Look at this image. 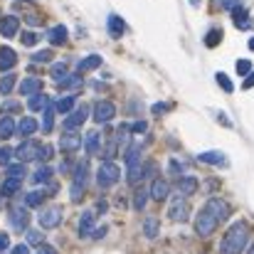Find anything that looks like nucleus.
Returning a JSON list of instances; mask_svg holds the SVG:
<instances>
[{
    "label": "nucleus",
    "instance_id": "nucleus-1",
    "mask_svg": "<svg viewBox=\"0 0 254 254\" xmlns=\"http://www.w3.org/2000/svg\"><path fill=\"white\" fill-rule=\"evenodd\" d=\"M247 245H250V227H247V222H235L225 232V237L220 242V254H242Z\"/></svg>",
    "mask_w": 254,
    "mask_h": 254
},
{
    "label": "nucleus",
    "instance_id": "nucleus-2",
    "mask_svg": "<svg viewBox=\"0 0 254 254\" xmlns=\"http://www.w3.org/2000/svg\"><path fill=\"white\" fill-rule=\"evenodd\" d=\"M86 180H89V163L82 161V163H77V168H74L72 188H69L72 202H79V200H82V195H84V190H86Z\"/></svg>",
    "mask_w": 254,
    "mask_h": 254
},
{
    "label": "nucleus",
    "instance_id": "nucleus-3",
    "mask_svg": "<svg viewBox=\"0 0 254 254\" xmlns=\"http://www.w3.org/2000/svg\"><path fill=\"white\" fill-rule=\"evenodd\" d=\"M119 178H121V170L119 166L114 163V161H104L99 170H96V183H99V188H114L116 183H119Z\"/></svg>",
    "mask_w": 254,
    "mask_h": 254
},
{
    "label": "nucleus",
    "instance_id": "nucleus-4",
    "mask_svg": "<svg viewBox=\"0 0 254 254\" xmlns=\"http://www.w3.org/2000/svg\"><path fill=\"white\" fill-rule=\"evenodd\" d=\"M217 225H220V220H217L207 207H202V210L197 212V217H195V232H197L200 237H210V235L217 230Z\"/></svg>",
    "mask_w": 254,
    "mask_h": 254
},
{
    "label": "nucleus",
    "instance_id": "nucleus-5",
    "mask_svg": "<svg viewBox=\"0 0 254 254\" xmlns=\"http://www.w3.org/2000/svg\"><path fill=\"white\" fill-rule=\"evenodd\" d=\"M40 151H42V143H37V141H22L15 148V158H17V163L40 161Z\"/></svg>",
    "mask_w": 254,
    "mask_h": 254
},
{
    "label": "nucleus",
    "instance_id": "nucleus-6",
    "mask_svg": "<svg viewBox=\"0 0 254 254\" xmlns=\"http://www.w3.org/2000/svg\"><path fill=\"white\" fill-rule=\"evenodd\" d=\"M7 220H10L12 230H17V232H27V230H30V227H27V225H30V215H27V207H22V205H12Z\"/></svg>",
    "mask_w": 254,
    "mask_h": 254
},
{
    "label": "nucleus",
    "instance_id": "nucleus-7",
    "mask_svg": "<svg viewBox=\"0 0 254 254\" xmlns=\"http://www.w3.org/2000/svg\"><path fill=\"white\" fill-rule=\"evenodd\" d=\"M37 222H40L42 230H55V227H60V222H62V207L52 205V207L42 210L40 217H37Z\"/></svg>",
    "mask_w": 254,
    "mask_h": 254
},
{
    "label": "nucleus",
    "instance_id": "nucleus-8",
    "mask_svg": "<svg viewBox=\"0 0 254 254\" xmlns=\"http://www.w3.org/2000/svg\"><path fill=\"white\" fill-rule=\"evenodd\" d=\"M188 215H190V207H188L185 197H183V195L173 197V202H170V207H168V217L170 220H173V222H185V220H188Z\"/></svg>",
    "mask_w": 254,
    "mask_h": 254
},
{
    "label": "nucleus",
    "instance_id": "nucleus-9",
    "mask_svg": "<svg viewBox=\"0 0 254 254\" xmlns=\"http://www.w3.org/2000/svg\"><path fill=\"white\" fill-rule=\"evenodd\" d=\"M91 114H94V121H96V124H109V121L116 116V106L104 99V101H96V104H94V111H91Z\"/></svg>",
    "mask_w": 254,
    "mask_h": 254
},
{
    "label": "nucleus",
    "instance_id": "nucleus-10",
    "mask_svg": "<svg viewBox=\"0 0 254 254\" xmlns=\"http://www.w3.org/2000/svg\"><path fill=\"white\" fill-rule=\"evenodd\" d=\"M86 116H89V106H77L72 114H67V119H64V131H77L82 124L86 121Z\"/></svg>",
    "mask_w": 254,
    "mask_h": 254
},
{
    "label": "nucleus",
    "instance_id": "nucleus-11",
    "mask_svg": "<svg viewBox=\"0 0 254 254\" xmlns=\"http://www.w3.org/2000/svg\"><path fill=\"white\" fill-rule=\"evenodd\" d=\"M205 207H207L220 222H225V220L230 217V205H227L222 197H210V200L205 202Z\"/></svg>",
    "mask_w": 254,
    "mask_h": 254
},
{
    "label": "nucleus",
    "instance_id": "nucleus-12",
    "mask_svg": "<svg viewBox=\"0 0 254 254\" xmlns=\"http://www.w3.org/2000/svg\"><path fill=\"white\" fill-rule=\"evenodd\" d=\"M82 143H84V141H82V136H77L74 131H64V133H62V138H60V148H62L64 153H74Z\"/></svg>",
    "mask_w": 254,
    "mask_h": 254
},
{
    "label": "nucleus",
    "instance_id": "nucleus-13",
    "mask_svg": "<svg viewBox=\"0 0 254 254\" xmlns=\"http://www.w3.org/2000/svg\"><path fill=\"white\" fill-rule=\"evenodd\" d=\"M168 192H170V183L168 180H163V178H156L153 183H151V190H148V195L153 197V200H166L168 197Z\"/></svg>",
    "mask_w": 254,
    "mask_h": 254
},
{
    "label": "nucleus",
    "instance_id": "nucleus-14",
    "mask_svg": "<svg viewBox=\"0 0 254 254\" xmlns=\"http://www.w3.org/2000/svg\"><path fill=\"white\" fill-rule=\"evenodd\" d=\"M197 161L205 166H227V156L222 151H205L197 156Z\"/></svg>",
    "mask_w": 254,
    "mask_h": 254
},
{
    "label": "nucleus",
    "instance_id": "nucleus-15",
    "mask_svg": "<svg viewBox=\"0 0 254 254\" xmlns=\"http://www.w3.org/2000/svg\"><path fill=\"white\" fill-rule=\"evenodd\" d=\"M17 64V55L10 47H0V72H12V67Z\"/></svg>",
    "mask_w": 254,
    "mask_h": 254
},
{
    "label": "nucleus",
    "instance_id": "nucleus-16",
    "mask_svg": "<svg viewBox=\"0 0 254 254\" xmlns=\"http://www.w3.org/2000/svg\"><path fill=\"white\" fill-rule=\"evenodd\" d=\"M17 25H20V20H17L15 15L0 17V35H2V37H15V35H17Z\"/></svg>",
    "mask_w": 254,
    "mask_h": 254
},
{
    "label": "nucleus",
    "instance_id": "nucleus-17",
    "mask_svg": "<svg viewBox=\"0 0 254 254\" xmlns=\"http://www.w3.org/2000/svg\"><path fill=\"white\" fill-rule=\"evenodd\" d=\"M84 151L89 156L101 153V133H99V131H89L84 136Z\"/></svg>",
    "mask_w": 254,
    "mask_h": 254
},
{
    "label": "nucleus",
    "instance_id": "nucleus-18",
    "mask_svg": "<svg viewBox=\"0 0 254 254\" xmlns=\"http://www.w3.org/2000/svg\"><path fill=\"white\" fill-rule=\"evenodd\" d=\"M42 91V79H37V77H27V79H22V84H20V94L22 96H35V94H40Z\"/></svg>",
    "mask_w": 254,
    "mask_h": 254
},
{
    "label": "nucleus",
    "instance_id": "nucleus-19",
    "mask_svg": "<svg viewBox=\"0 0 254 254\" xmlns=\"http://www.w3.org/2000/svg\"><path fill=\"white\" fill-rule=\"evenodd\" d=\"M37 128H40V124H37L32 116H22V119L17 121V133H20V136H25V138H27V136H32Z\"/></svg>",
    "mask_w": 254,
    "mask_h": 254
},
{
    "label": "nucleus",
    "instance_id": "nucleus-20",
    "mask_svg": "<svg viewBox=\"0 0 254 254\" xmlns=\"http://www.w3.org/2000/svg\"><path fill=\"white\" fill-rule=\"evenodd\" d=\"M178 190H180L183 197H185V195H192V192L197 190V178H195V175H183V178H178Z\"/></svg>",
    "mask_w": 254,
    "mask_h": 254
},
{
    "label": "nucleus",
    "instance_id": "nucleus-21",
    "mask_svg": "<svg viewBox=\"0 0 254 254\" xmlns=\"http://www.w3.org/2000/svg\"><path fill=\"white\" fill-rule=\"evenodd\" d=\"M94 212L91 210H86L82 212V217H79V237H91V232H94Z\"/></svg>",
    "mask_w": 254,
    "mask_h": 254
},
{
    "label": "nucleus",
    "instance_id": "nucleus-22",
    "mask_svg": "<svg viewBox=\"0 0 254 254\" xmlns=\"http://www.w3.org/2000/svg\"><path fill=\"white\" fill-rule=\"evenodd\" d=\"M50 104H52V101H50V96H47V94H42V91L27 99V109H30V111H45Z\"/></svg>",
    "mask_w": 254,
    "mask_h": 254
},
{
    "label": "nucleus",
    "instance_id": "nucleus-23",
    "mask_svg": "<svg viewBox=\"0 0 254 254\" xmlns=\"http://www.w3.org/2000/svg\"><path fill=\"white\" fill-rule=\"evenodd\" d=\"M67 37H69V32H67V27H64V25H55V27L47 32V40H50L52 45H64V42H67Z\"/></svg>",
    "mask_w": 254,
    "mask_h": 254
},
{
    "label": "nucleus",
    "instance_id": "nucleus-24",
    "mask_svg": "<svg viewBox=\"0 0 254 254\" xmlns=\"http://www.w3.org/2000/svg\"><path fill=\"white\" fill-rule=\"evenodd\" d=\"M232 20H235V25H237L240 30H250V27H252V17H250L247 7L235 10V12H232Z\"/></svg>",
    "mask_w": 254,
    "mask_h": 254
},
{
    "label": "nucleus",
    "instance_id": "nucleus-25",
    "mask_svg": "<svg viewBox=\"0 0 254 254\" xmlns=\"http://www.w3.org/2000/svg\"><path fill=\"white\" fill-rule=\"evenodd\" d=\"M126 32V22L119 15H109V35L111 37H121Z\"/></svg>",
    "mask_w": 254,
    "mask_h": 254
},
{
    "label": "nucleus",
    "instance_id": "nucleus-26",
    "mask_svg": "<svg viewBox=\"0 0 254 254\" xmlns=\"http://www.w3.org/2000/svg\"><path fill=\"white\" fill-rule=\"evenodd\" d=\"M101 57L99 55H89V57H84L79 64H77V72L82 74V72H91V69H96V67H101Z\"/></svg>",
    "mask_w": 254,
    "mask_h": 254
},
{
    "label": "nucleus",
    "instance_id": "nucleus-27",
    "mask_svg": "<svg viewBox=\"0 0 254 254\" xmlns=\"http://www.w3.org/2000/svg\"><path fill=\"white\" fill-rule=\"evenodd\" d=\"M74 104H77V96H74V94H67V96H62V99L55 104V109H57L60 114H72V111H74Z\"/></svg>",
    "mask_w": 254,
    "mask_h": 254
},
{
    "label": "nucleus",
    "instance_id": "nucleus-28",
    "mask_svg": "<svg viewBox=\"0 0 254 254\" xmlns=\"http://www.w3.org/2000/svg\"><path fill=\"white\" fill-rule=\"evenodd\" d=\"M55 104H50L47 109H45V116H42V124H40V128H42V133H50L52 128H55Z\"/></svg>",
    "mask_w": 254,
    "mask_h": 254
},
{
    "label": "nucleus",
    "instance_id": "nucleus-29",
    "mask_svg": "<svg viewBox=\"0 0 254 254\" xmlns=\"http://www.w3.org/2000/svg\"><path fill=\"white\" fill-rule=\"evenodd\" d=\"M15 131H17V124H15L10 116H0V138L5 141V138H10Z\"/></svg>",
    "mask_w": 254,
    "mask_h": 254
},
{
    "label": "nucleus",
    "instance_id": "nucleus-30",
    "mask_svg": "<svg viewBox=\"0 0 254 254\" xmlns=\"http://www.w3.org/2000/svg\"><path fill=\"white\" fill-rule=\"evenodd\" d=\"M158 232H161L158 220H156V217H146V220H143V235H146L148 240H156V237H158Z\"/></svg>",
    "mask_w": 254,
    "mask_h": 254
},
{
    "label": "nucleus",
    "instance_id": "nucleus-31",
    "mask_svg": "<svg viewBox=\"0 0 254 254\" xmlns=\"http://www.w3.org/2000/svg\"><path fill=\"white\" fill-rule=\"evenodd\" d=\"M50 178H52V168L50 166H40L32 173V183L35 185H45V183H50Z\"/></svg>",
    "mask_w": 254,
    "mask_h": 254
},
{
    "label": "nucleus",
    "instance_id": "nucleus-32",
    "mask_svg": "<svg viewBox=\"0 0 254 254\" xmlns=\"http://www.w3.org/2000/svg\"><path fill=\"white\" fill-rule=\"evenodd\" d=\"M22 188V180H15V178H5V183L0 185V192L7 197V195H15L17 190Z\"/></svg>",
    "mask_w": 254,
    "mask_h": 254
},
{
    "label": "nucleus",
    "instance_id": "nucleus-33",
    "mask_svg": "<svg viewBox=\"0 0 254 254\" xmlns=\"http://www.w3.org/2000/svg\"><path fill=\"white\" fill-rule=\"evenodd\" d=\"M45 197H47V195H45V190H32V192H27V195H25V207H40Z\"/></svg>",
    "mask_w": 254,
    "mask_h": 254
},
{
    "label": "nucleus",
    "instance_id": "nucleus-34",
    "mask_svg": "<svg viewBox=\"0 0 254 254\" xmlns=\"http://www.w3.org/2000/svg\"><path fill=\"white\" fill-rule=\"evenodd\" d=\"M82 84H84V79H82V74L77 72V74H67L57 86H60V89H79Z\"/></svg>",
    "mask_w": 254,
    "mask_h": 254
},
{
    "label": "nucleus",
    "instance_id": "nucleus-35",
    "mask_svg": "<svg viewBox=\"0 0 254 254\" xmlns=\"http://www.w3.org/2000/svg\"><path fill=\"white\" fill-rule=\"evenodd\" d=\"M5 173H7V178L22 180V178L27 175V168H25V163H10V166L5 168Z\"/></svg>",
    "mask_w": 254,
    "mask_h": 254
},
{
    "label": "nucleus",
    "instance_id": "nucleus-36",
    "mask_svg": "<svg viewBox=\"0 0 254 254\" xmlns=\"http://www.w3.org/2000/svg\"><path fill=\"white\" fill-rule=\"evenodd\" d=\"M50 74H52V79L60 84L67 74H69V69H67V64L64 62H57V64H52V69H50Z\"/></svg>",
    "mask_w": 254,
    "mask_h": 254
},
{
    "label": "nucleus",
    "instance_id": "nucleus-37",
    "mask_svg": "<svg viewBox=\"0 0 254 254\" xmlns=\"http://www.w3.org/2000/svg\"><path fill=\"white\" fill-rule=\"evenodd\" d=\"M25 240H27V245H32V247H42V245H45V235H42L40 230H27V232H25Z\"/></svg>",
    "mask_w": 254,
    "mask_h": 254
},
{
    "label": "nucleus",
    "instance_id": "nucleus-38",
    "mask_svg": "<svg viewBox=\"0 0 254 254\" xmlns=\"http://www.w3.org/2000/svg\"><path fill=\"white\" fill-rule=\"evenodd\" d=\"M148 197H151V195H148V190H143V188H141V190H136V195H133V210H138V212H141V210L146 207Z\"/></svg>",
    "mask_w": 254,
    "mask_h": 254
},
{
    "label": "nucleus",
    "instance_id": "nucleus-39",
    "mask_svg": "<svg viewBox=\"0 0 254 254\" xmlns=\"http://www.w3.org/2000/svg\"><path fill=\"white\" fill-rule=\"evenodd\" d=\"M15 82H17V79H15V74H12V72H10V74H5V77L0 79V94H10V91L15 89Z\"/></svg>",
    "mask_w": 254,
    "mask_h": 254
},
{
    "label": "nucleus",
    "instance_id": "nucleus-40",
    "mask_svg": "<svg viewBox=\"0 0 254 254\" xmlns=\"http://www.w3.org/2000/svg\"><path fill=\"white\" fill-rule=\"evenodd\" d=\"M220 40H222V30H220V27H215V30H210V32L205 35V45H207V47H217Z\"/></svg>",
    "mask_w": 254,
    "mask_h": 254
},
{
    "label": "nucleus",
    "instance_id": "nucleus-41",
    "mask_svg": "<svg viewBox=\"0 0 254 254\" xmlns=\"http://www.w3.org/2000/svg\"><path fill=\"white\" fill-rule=\"evenodd\" d=\"M40 62H52V50L35 52V55H32V64H40Z\"/></svg>",
    "mask_w": 254,
    "mask_h": 254
},
{
    "label": "nucleus",
    "instance_id": "nucleus-42",
    "mask_svg": "<svg viewBox=\"0 0 254 254\" xmlns=\"http://www.w3.org/2000/svg\"><path fill=\"white\" fill-rule=\"evenodd\" d=\"M116 151H119V141H109V146L104 148L101 158H104V161H111V158L116 156Z\"/></svg>",
    "mask_w": 254,
    "mask_h": 254
},
{
    "label": "nucleus",
    "instance_id": "nucleus-43",
    "mask_svg": "<svg viewBox=\"0 0 254 254\" xmlns=\"http://www.w3.org/2000/svg\"><path fill=\"white\" fill-rule=\"evenodd\" d=\"M215 79H217V82H220V86H222V89H225V91H232V89H235V84H232V82H230V77H227V74H225V72H217V74H215Z\"/></svg>",
    "mask_w": 254,
    "mask_h": 254
},
{
    "label": "nucleus",
    "instance_id": "nucleus-44",
    "mask_svg": "<svg viewBox=\"0 0 254 254\" xmlns=\"http://www.w3.org/2000/svg\"><path fill=\"white\" fill-rule=\"evenodd\" d=\"M126 128H128L131 133H146V131H148V124H146V121H133V124H128Z\"/></svg>",
    "mask_w": 254,
    "mask_h": 254
},
{
    "label": "nucleus",
    "instance_id": "nucleus-45",
    "mask_svg": "<svg viewBox=\"0 0 254 254\" xmlns=\"http://www.w3.org/2000/svg\"><path fill=\"white\" fill-rule=\"evenodd\" d=\"M12 156H15V151H10L7 146H2V148H0V166H5V168H7Z\"/></svg>",
    "mask_w": 254,
    "mask_h": 254
},
{
    "label": "nucleus",
    "instance_id": "nucleus-46",
    "mask_svg": "<svg viewBox=\"0 0 254 254\" xmlns=\"http://www.w3.org/2000/svg\"><path fill=\"white\" fill-rule=\"evenodd\" d=\"M20 40H22V45L32 47V45H37V40H40V37H37L35 32H22V35H20Z\"/></svg>",
    "mask_w": 254,
    "mask_h": 254
},
{
    "label": "nucleus",
    "instance_id": "nucleus-47",
    "mask_svg": "<svg viewBox=\"0 0 254 254\" xmlns=\"http://www.w3.org/2000/svg\"><path fill=\"white\" fill-rule=\"evenodd\" d=\"M237 72L240 74H252V62L250 60H237Z\"/></svg>",
    "mask_w": 254,
    "mask_h": 254
},
{
    "label": "nucleus",
    "instance_id": "nucleus-48",
    "mask_svg": "<svg viewBox=\"0 0 254 254\" xmlns=\"http://www.w3.org/2000/svg\"><path fill=\"white\" fill-rule=\"evenodd\" d=\"M168 170H170V175H178V178H183V163H180V161H175V158H173V161L168 163Z\"/></svg>",
    "mask_w": 254,
    "mask_h": 254
},
{
    "label": "nucleus",
    "instance_id": "nucleus-49",
    "mask_svg": "<svg viewBox=\"0 0 254 254\" xmlns=\"http://www.w3.org/2000/svg\"><path fill=\"white\" fill-rule=\"evenodd\" d=\"M5 250H10V235L0 232V254L5 252Z\"/></svg>",
    "mask_w": 254,
    "mask_h": 254
},
{
    "label": "nucleus",
    "instance_id": "nucleus-50",
    "mask_svg": "<svg viewBox=\"0 0 254 254\" xmlns=\"http://www.w3.org/2000/svg\"><path fill=\"white\" fill-rule=\"evenodd\" d=\"M2 109H5V114H2V116H10V114H12V111H17L20 106H17L15 101H5V106H2Z\"/></svg>",
    "mask_w": 254,
    "mask_h": 254
},
{
    "label": "nucleus",
    "instance_id": "nucleus-51",
    "mask_svg": "<svg viewBox=\"0 0 254 254\" xmlns=\"http://www.w3.org/2000/svg\"><path fill=\"white\" fill-rule=\"evenodd\" d=\"M12 254H30V250H27V245H15Z\"/></svg>",
    "mask_w": 254,
    "mask_h": 254
},
{
    "label": "nucleus",
    "instance_id": "nucleus-52",
    "mask_svg": "<svg viewBox=\"0 0 254 254\" xmlns=\"http://www.w3.org/2000/svg\"><path fill=\"white\" fill-rule=\"evenodd\" d=\"M170 106L168 104H163V101H161V104H156V106H153V114H163V111H168Z\"/></svg>",
    "mask_w": 254,
    "mask_h": 254
},
{
    "label": "nucleus",
    "instance_id": "nucleus-53",
    "mask_svg": "<svg viewBox=\"0 0 254 254\" xmlns=\"http://www.w3.org/2000/svg\"><path fill=\"white\" fill-rule=\"evenodd\" d=\"M104 235H106V227H99V230H94V232H91V237H94V240H101Z\"/></svg>",
    "mask_w": 254,
    "mask_h": 254
},
{
    "label": "nucleus",
    "instance_id": "nucleus-54",
    "mask_svg": "<svg viewBox=\"0 0 254 254\" xmlns=\"http://www.w3.org/2000/svg\"><path fill=\"white\" fill-rule=\"evenodd\" d=\"M40 254H57V250L50 247V245H42V247H40Z\"/></svg>",
    "mask_w": 254,
    "mask_h": 254
},
{
    "label": "nucleus",
    "instance_id": "nucleus-55",
    "mask_svg": "<svg viewBox=\"0 0 254 254\" xmlns=\"http://www.w3.org/2000/svg\"><path fill=\"white\" fill-rule=\"evenodd\" d=\"M242 86H245V89H252V86H254V72H252V74H247V79H245V84H242Z\"/></svg>",
    "mask_w": 254,
    "mask_h": 254
},
{
    "label": "nucleus",
    "instance_id": "nucleus-56",
    "mask_svg": "<svg viewBox=\"0 0 254 254\" xmlns=\"http://www.w3.org/2000/svg\"><path fill=\"white\" fill-rule=\"evenodd\" d=\"M96 210H99V212H104V210H106V202H104V200H99V205H96Z\"/></svg>",
    "mask_w": 254,
    "mask_h": 254
},
{
    "label": "nucleus",
    "instance_id": "nucleus-57",
    "mask_svg": "<svg viewBox=\"0 0 254 254\" xmlns=\"http://www.w3.org/2000/svg\"><path fill=\"white\" fill-rule=\"evenodd\" d=\"M247 47H250V50H252V52H254V37H252V40H250V45H247Z\"/></svg>",
    "mask_w": 254,
    "mask_h": 254
},
{
    "label": "nucleus",
    "instance_id": "nucleus-58",
    "mask_svg": "<svg viewBox=\"0 0 254 254\" xmlns=\"http://www.w3.org/2000/svg\"><path fill=\"white\" fill-rule=\"evenodd\" d=\"M2 200H5V195H2V192H0V207H2Z\"/></svg>",
    "mask_w": 254,
    "mask_h": 254
},
{
    "label": "nucleus",
    "instance_id": "nucleus-59",
    "mask_svg": "<svg viewBox=\"0 0 254 254\" xmlns=\"http://www.w3.org/2000/svg\"><path fill=\"white\" fill-rule=\"evenodd\" d=\"M247 254H254V245H252V247H250V252H247Z\"/></svg>",
    "mask_w": 254,
    "mask_h": 254
},
{
    "label": "nucleus",
    "instance_id": "nucleus-60",
    "mask_svg": "<svg viewBox=\"0 0 254 254\" xmlns=\"http://www.w3.org/2000/svg\"><path fill=\"white\" fill-rule=\"evenodd\" d=\"M192 2H195V5H197V2H200V0H192Z\"/></svg>",
    "mask_w": 254,
    "mask_h": 254
},
{
    "label": "nucleus",
    "instance_id": "nucleus-61",
    "mask_svg": "<svg viewBox=\"0 0 254 254\" xmlns=\"http://www.w3.org/2000/svg\"><path fill=\"white\" fill-rule=\"evenodd\" d=\"M25 2H32V0H25Z\"/></svg>",
    "mask_w": 254,
    "mask_h": 254
}]
</instances>
